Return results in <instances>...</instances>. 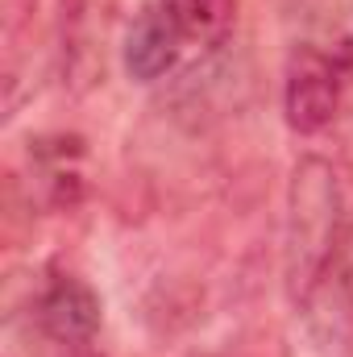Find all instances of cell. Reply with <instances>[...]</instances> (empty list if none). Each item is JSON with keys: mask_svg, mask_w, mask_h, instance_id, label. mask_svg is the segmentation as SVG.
<instances>
[{"mask_svg": "<svg viewBox=\"0 0 353 357\" xmlns=\"http://www.w3.org/2000/svg\"><path fill=\"white\" fill-rule=\"evenodd\" d=\"M63 13H67L71 21H80V17H84V0H63Z\"/></svg>", "mask_w": 353, "mask_h": 357, "instance_id": "obj_8", "label": "cell"}, {"mask_svg": "<svg viewBox=\"0 0 353 357\" xmlns=\"http://www.w3.org/2000/svg\"><path fill=\"white\" fill-rule=\"evenodd\" d=\"M341 96H345V79L333 54H324L320 46L291 50L287 75H283V112L295 133L303 137L324 133L341 112Z\"/></svg>", "mask_w": 353, "mask_h": 357, "instance_id": "obj_2", "label": "cell"}, {"mask_svg": "<svg viewBox=\"0 0 353 357\" xmlns=\"http://www.w3.org/2000/svg\"><path fill=\"white\" fill-rule=\"evenodd\" d=\"M33 316L50 341H59L63 349H80V345H91V337L100 333L104 307H100V295L80 274L50 270V278L33 299Z\"/></svg>", "mask_w": 353, "mask_h": 357, "instance_id": "obj_3", "label": "cell"}, {"mask_svg": "<svg viewBox=\"0 0 353 357\" xmlns=\"http://www.w3.org/2000/svg\"><path fill=\"white\" fill-rule=\"evenodd\" d=\"M63 357H100V354H96L91 345H80V349H67V354H63Z\"/></svg>", "mask_w": 353, "mask_h": 357, "instance_id": "obj_9", "label": "cell"}, {"mask_svg": "<svg viewBox=\"0 0 353 357\" xmlns=\"http://www.w3.org/2000/svg\"><path fill=\"white\" fill-rule=\"evenodd\" d=\"M179 46L183 33L175 29V21L158 8H142L125 33V71L137 84H154L163 75H171L179 63Z\"/></svg>", "mask_w": 353, "mask_h": 357, "instance_id": "obj_4", "label": "cell"}, {"mask_svg": "<svg viewBox=\"0 0 353 357\" xmlns=\"http://www.w3.org/2000/svg\"><path fill=\"white\" fill-rule=\"evenodd\" d=\"M38 0H4V33H8V54L17 50V38L33 25Z\"/></svg>", "mask_w": 353, "mask_h": 357, "instance_id": "obj_7", "label": "cell"}, {"mask_svg": "<svg viewBox=\"0 0 353 357\" xmlns=\"http://www.w3.org/2000/svg\"><path fill=\"white\" fill-rule=\"evenodd\" d=\"M29 162H33V178H38V191L50 199V204H75L80 191H84V142L80 137H38L33 150H29Z\"/></svg>", "mask_w": 353, "mask_h": 357, "instance_id": "obj_5", "label": "cell"}, {"mask_svg": "<svg viewBox=\"0 0 353 357\" xmlns=\"http://www.w3.org/2000/svg\"><path fill=\"white\" fill-rule=\"evenodd\" d=\"M345 241V191L333 162L308 154L295 162L287 183L283 220V282L291 303H308L341 254Z\"/></svg>", "mask_w": 353, "mask_h": 357, "instance_id": "obj_1", "label": "cell"}, {"mask_svg": "<svg viewBox=\"0 0 353 357\" xmlns=\"http://www.w3.org/2000/svg\"><path fill=\"white\" fill-rule=\"evenodd\" d=\"M163 13L175 21L183 42L195 46H225L237 25V0H163Z\"/></svg>", "mask_w": 353, "mask_h": 357, "instance_id": "obj_6", "label": "cell"}]
</instances>
